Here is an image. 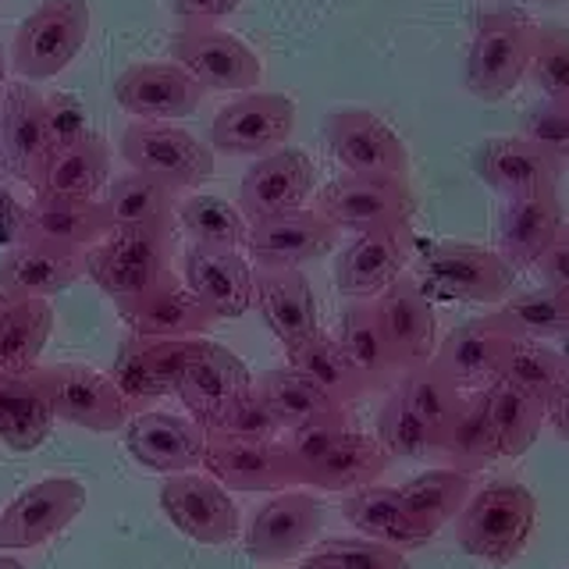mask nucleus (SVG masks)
Returning <instances> with one entry per match:
<instances>
[{
    "mask_svg": "<svg viewBox=\"0 0 569 569\" xmlns=\"http://www.w3.org/2000/svg\"><path fill=\"white\" fill-rule=\"evenodd\" d=\"M523 139L533 147H541L551 160H559V168L569 171V103L541 100L523 114Z\"/></svg>",
    "mask_w": 569,
    "mask_h": 569,
    "instance_id": "52",
    "label": "nucleus"
},
{
    "mask_svg": "<svg viewBox=\"0 0 569 569\" xmlns=\"http://www.w3.org/2000/svg\"><path fill=\"white\" fill-rule=\"evenodd\" d=\"M313 182H317V168L307 150L281 147L274 153H267L246 171L239 186L242 218L253 224L263 218H278V213L302 210V203L313 192Z\"/></svg>",
    "mask_w": 569,
    "mask_h": 569,
    "instance_id": "18",
    "label": "nucleus"
},
{
    "mask_svg": "<svg viewBox=\"0 0 569 569\" xmlns=\"http://www.w3.org/2000/svg\"><path fill=\"white\" fill-rule=\"evenodd\" d=\"M313 210L325 213L338 231L363 236V231L409 224L417 210V196L409 189L406 178L346 174L317 192Z\"/></svg>",
    "mask_w": 569,
    "mask_h": 569,
    "instance_id": "7",
    "label": "nucleus"
},
{
    "mask_svg": "<svg viewBox=\"0 0 569 569\" xmlns=\"http://www.w3.org/2000/svg\"><path fill=\"white\" fill-rule=\"evenodd\" d=\"M189 338H124L111 381L129 406H147L164 396H174L178 373H182Z\"/></svg>",
    "mask_w": 569,
    "mask_h": 569,
    "instance_id": "24",
    "label": "nucleus"
},
{
    "mask_svg": "<svg viewBox=\"0 0 569 569\" xmlns=\"http://www.w3.org/2000/svg\"><path fill=\"white\" fill-rule=\"evenodd\" d=\"M86 278V253L18 242L0 260V292L18 299H50Z\"/></svg>",
    "mask_w": 569,
    "mask_h": 569,
    "instance_id": "32",
    "label": "nucleus"
},
{
    "mask_svg": "<svg viewBox=\"0 0 569 569\" xmlns=\"http://www.w3.org/2000/svg\"><path fill=\"white\" fill-rule=\"evenodd\" d=\"M545 423H551V431L569 445V385L545 406Z\"/></svg>",
    "mask_w": 569,
    "mask_h": 569,
    "instance_id": "58",
    "label": "nucleus"
},
{
    "mask_svg": "<svg viewBox=\"0 0 569 569\" xmlns=\"http://www.w3.org/2000/svg\"><path fill=\"white\" fill-rule=\"evenodd\" d=\"M86 509V488L76 477H47L40 485L26 488L14 502L0 512V548L4 551H29L76 520Z\"/></svg>",
    "mask_w": 569,
    "mask_h": 569,
    "instance_id": "12",
    "label": "nucleus"
},
{
    "mask_svg": "<svg viewBox=\"0 0 569 569\" xmlns=\"http://www.w3.org/2000/svg\"><path fill=\"white\" fill-rule=\"evenodd\" d=\"M0 569H26L18 559H11V556H0Z\"/></svg>",
    "mask_w": 569,
    "mask_h": 569,
    "instance_id": "61",
    "label": "nucleus"
},
{
    "mask_svg": "<svg viewBox=\"0 0 569 569\" xmlns=\"http://www.w3.org/2000/svg\"><path fill=\"white\" fill-rule=\"evenodd\" d=\"M203 467L224 491H284L292 488V470L284 462L281 438L257 441L228 431L203 435Z\"/></svg>",
    "mask_w": 569,
    "mask_h": 569,
    "instance_id": "16",
    "label": "nucleus"
},
{
    "mask_svg": "<svg viewBox=\"0 0 569 569\" xmlns=\"http://www.w3.org/2000/svg\"><path fill=\"white\" fill-rule=\"evenodd\" d=\"M498 378L509 381L512 388H520L533 402L548 406L569 385V370L556 346L533 342V338H516L512 349L506 352V363Z\"/></svg>",
    "mask_w": 569,
    "mask_h": 569,
    "instance_id": "45",
    "label": "nucleus"
},
{
    "mask_svg": "<svg viewBox=\"0 0 569 569\" xmlns=\"http://www.w3.org/2000/svg\"><path fill=\"white\" fill-rule=\"evenodd\" d=\"M53 406L40 367L0 373V441L11 452H36L53 431Z\"/></svg>",
    "mask_w": 569,
    "mask_h": 569,
    "instance_id": "34",
    "label": "nucleus"
},
{
    "mask_svg": "<svg viewBox=\"0 0 569 569\" xmlns=\"http://www.w3.org/2000/svg\"><path fill=\"white\" fill-rule=\"evenodd\" d=\"M121 317L129 320L136 338H203V331L218 325V317L186 289L174 271L160 278L132 307H124Z\"/></svg>",
    "mask_w": 569,
    "mask_h": 569,
    "instance_id": "29",
    "label": "nucleus"
},
{
    "mask_svg": "<svg viewBox=\"0 0 569 569\" xmlns=\"http://www.w3.org/2000/svg\"><path fill=\"white\" fill-rule=\"evenodd\" d=\"M317 551H325L328 559H335L346 569H409L399 548L370 538H338V541H325Z\"/></svg>",
    "mask_w": 569,
    "mask_h": 569,
    "instance_id": "54",
    "label": "nucleus"
},
{
    "mask_svg": "<svg viewBox=\"0 0 569 569\" xmlns=\"http://www.w3.org/2000/svg\"><path fill=\"white\" fill-rule=\"evenodd\" d=\"M533 271L541 274L545 289L569 292V228H562L556 242L545 249V257L533 263Z\"/></svg>",
    "mask_w": 569,
    "mask_h": 569,
    "instance_id": "56",
    "label": "nucleus"
},
{
    "mask_svg": "<svg viewBox=\"0 0 569 569\" xmlns=\"http://www.w3.org/2000/svg\"><path fill=\"white\" fill-rule=\"evenodd\" d=\"M378 441L385 445V452L391 459H423L435 456V435L413 409L406 406V399L396 388L388 391V399L378 413Z\"/></svg>",
    "mask_w": 569,
    "mask_h": 569,
    "instance_id": "49",
    "label": "nucleus"
},
{
    "mask_svg": "<svg viewBox=\"0 0 569 569\" xmlns=\"http://www.w3.org/2000/svg\"><path fill=\"white\" fill-rule=\"evenodd\" d=\"M53 310L47 299H18L0 325V373H26L50 342Z\"/></svg>",
    "mask_w": 569,
    "mask_h": 569,
    "instance_id": "46",
    "label": "nucleus"
},
{
    "mask_svg": "<svg viewBox=\"0 0 569 569\" xmlns=\"http://www.w3.org/2000/svg\"><path fill=\"white\" fill-rule=\"evenodd\" d=\"M296 129V103L284 93H246L210 121V150L228 157H267Z\"/></svg>",
    "mask_w": 569,
    "mask_h": 569,
    "instance_id": "10",
    "label": "nucleus"
},
{
    "mask_svg": "<svg viewBox=\"0 0 569 569\" xmlns=\"http://www.w3.org/2000/svg\"><path fill=\"white\" fill-rule=\"evenodd\" d=\"M121 157L129 171H139L174 192L200 189L213 174V150L192 132L160 121H136L121 132Z\"/></svg>",
    "mask_w": 569,
    "mask_h": 569,
    "instance_id": "6",
    "label": "nucleus"
},
{
    "mask_svg": "<svg viewBox=\"0 0 569 569\" xmlns=\"http://www.w3.org/2000/svg\"><path fill=\"white\" fill-rule=\"evenodd\" d=\"M435 456L445 459V467L462 470V473H480V470H488L495 459H502L480 388L477 391H467V399H462V409L456 413V420L445 427V435L438 441Z\"/></svg>",
    "mask_w": 569,
    "mask_h": 569,
    "instance_id": "40",
    "label": "nucleus"
},
{
    "mask_svg": "<svg viewBox=\"0 0 569 569\" xmlns=\"http://www.w3.org/2000/svg\"><path fill=\"white\" fill-rule=\"evenodd\" d=\"M325 136L335 160L349 174H378V178H406L409 150L385 118L363 107H342L328 114Z\"/></svg>",
    "mask_w": 569,
    "mask_h": 569,
    "instance_id": "11",
    "label": "nucleus"
},
{
    "mask_svg": "<svg viewBox=\"0 0 569 569\" xmlns=\"http://www.w3.org/2000/svg\"><path fill=\"white\" fill-rule=\"evenodd\" d=\"M480 396H485L488 420H491V431L498 438V452H502V459L523 456L541 435L545 406L533 402L530 396H523L520 388H512L502 378L488 381L485 388H480Z\"/></svg>",
    "mask_w": 569,
    "mask_h": 569,
    "instance_id": "41",
    "label": "nucleus"
},
{
    "mask_svg": "<svg viewBox=\"0 0 569 569\" xmlns=\"http://www.w3.org/2000/svg\"><path fill=\"white\" fill-rule=\"evenodd\" d=\"M342 431H346V417H335V420L302 423V427H292V431L281 435V452L292 470V485H302V480H307V473L328 456V449Z\"/></svg>",
    "mask_w": 569,
    "mask_h": 569,
    "instance_id": "51",
    "label": "nucleus"
},
{
    "mask_svg": "<svg viewBox=\"0 0 569 569\" xmlns=\"http://www.w3.org/2000/svg\"><path fill=\"white\" fill-rule=\"evenodd\" d=\"M210 431H228V435H239V438H257V441H278L284 431L281 423L274 420L271 409L263 406V399L257 396L253 388L239 396L231 402V409L224 413V420L218 427H210Z\"/></svg>",
    "mask_w": 569,
    "mask_h": 569,
    "instance_id": "55",
    "label": "nucleus"
},
{
    "mask_svg": "<svg viewBox=\"0 0 569 569\" xmlns=\"http://www.w3.org/2000/svg\"><path fill=\"white\" fill-rule=\"evenodd\" d=\"M391 456L385 452V445L370 435L360 431H346L335 438V445L328 449V456L317 462V467L307 473L302 485H310L317 491H360L367 485H373L385 470H388Z\"/></svg>",
    "mask_w": 569,
    "mask_h": 569,
    "instance_id": "36",
    "label": "nucleus"
},
{
    "mask_svg": "<svg viewBox=\"0 0 569 569\" xmlns=\"http://www.w3.org/2000/svg\"><path fill=\"white\" fill-rule=\"evenodd\" d=\"M111 221L97 200H61V196H36V203L18 218V242L50 246V249H79L86 253L97 246Z\"/></svg>",
    "mask_w": 569,
    "mask_h": 569,
    "instance_id": "27",
    "label": "nucleus"
},
{
    "mask_svg": "<svg viewBox=\"0 0 569 569\" xmlns=\"http://www.w3.org/2000/svg\"><path fill=\"white\" fill-rule=\"evenodd\" d=\"M473 171L485 178V186L502 192L506 200L556 192L562 178L559 160H551L541 147H533L523 136L485 139L473 153Z\"/></svg>",
    "mask_w": 569,
    "mask_h": 569,
    "instance_id": "23",
    "label": "nucleus"
},
{
    "mask_svg": "<svg viewBox=\"0 0 569 569\" xmlns=\"http://www.w3.org/2000/svg\"><path fill=\"white\" fill-rule=\"evenodd\" d=\"M538 527V498L520 480H491L477 488L456 516V541L470 559L512 566Z\"/></svg>",
    "mask_w": 569,
    "mask_h": 569,
    "instance_id": "1",
    "label": "nucleus"
},
{
    "mask_svg": "<svg viewBox=\"0 0 569 569\" xmlns=\"http://www.w3.org/2000/svg\"><path fill=\"white\" fill-rule=\"evenodd\" d=\"M516 338L520 335H516L509 328V320L495 310L485 317H473L467 325H459L456 331L445 335V342L435 349L431 360L449 373L462 391H477L502 373L506 352L512 349Z\"/></svg>",
    "mask_w": 569,
    "mask_h": 569,
    "instance_id": "19",
    "label": "nucleus"
},
{
    "mask_svg": "<svg viewBox=\"0 0 569 569\" xmlns=\"http://www.w3.org/2000/svg\"><path fill=\"white\" fill-rule=\"evenodd\" d=\"M502 313L509 328L520 338H533V342H559L569 335V292L556 289H533L509 296L502 302Z\"/></svg>",
    "mask_w": 569,
    "mask_h": 569,
    "instance_id": "48",
    "label": "nucleus"
},
{
    "mask_svg": "<svg viewBox=\"0 0 569 569\" xmlns=\"http://www.w3.org/2000/svg\"><path fill=\"white\" fill-rule=\"evenodd\" d=\"M186 289L218 320H236L253 307V267L239 249L192 246L182 263Z\"/></svg>",
    "mask_w": 569,
    "mask_h": 569,
    "instance_id": "26",
    "label": "nucleus"
},
{
    "mask_svg": "<svg viewBox=\"0 0 569 569\" xmlns=\"http://www.w3.org/2000/svg\"><path fill=\"white\" fill-rule=\"evenodd\" d=\"M160 509L174 530L200 545H228L242 530L239 506L218 480L203 473H171L160 485Z\"/></svg>",
    "mask_w": 569,
    "mask_h": 569,
    "instance_id": "13",
    "label": "nucleus"
},
{
    "mask_svg": "<svg viewBox=\"0 0 569 569\" xmlns=\"http://www.w3.org/2000/svg\"><path fill=\"white\" fill-rule=\"evenodd\" d=\"M203 427L174 413H147L124 423V445L136 462L157 473H192L203 467Z\"/></svg>",
    "mask_w": 569,
    "mask_h": 569,
    "instance_id": "25",
    "label": "nucleus"
},
{
    "mask_svg": "<svg viewBox=\"0 0 569 569\" xmlns=\"http://www.w3.org/2000/svg\"><path fill=\"white\" fill-rule=\"evenodd\" d=\"M370 307L402 370L431 360L438 349V320L417 278L402 274L399 281H391L378 299H370Z\"/></svg>",
    "mask_w": 569,
    "mask_h": 569,
    "instance_id": "21",
    "label": "nucleus"
},
{
    "mask_svg": "<svg viewBox=\"0 0 569 569\" xmlns=\"http://www.w3.org/2000/svg\"><path fill=\"white\" fill-rule=\"evenodd\" d=\"M107 174H111V150L103 136L89 132L64 150H50L29 186L36 196H61V200H97Z\"/></svg>",
    "mask_w": 569,
    "mask_h": 569,
    "instance_id": "33",
    "label": "nucleus"
},
{
    "mask_svg": "<svg viewBox=\"0 0 569 569\" xmlns=\"http://www.w3.org/2000/svg\"><path fill=\"white\" fill-rule=\"evenodd\" d=\"M8 89V76H4V53H0V97H4Z\"/></svg>",
    "mask_w": 569,
    "mask_h": 569,
    "instance_id": "62",
    "label": "nucleus"
},
{
    "mask_svg": "<svg viewBox=\"0 0 569 569\" xmlns=\"http://www.w3.org/2000/svg\"><path fill=\"white\" fill-rule=\"evenodd\" d=\"M338 346H342L349 363L363 378L367 391L396 388V381L402 378V367L391 356V346L378 325V317H373L370 302H349L346 307L342 325H338Z\"/></svg>",
    "mask_w": 569,
    "mask_h": 569,
    "instance_id": "37",
    "label": "nucleus"
},
{
    "mask_svg": "<svg viewBox=\"0 0 569 569\" xmlns=\"http://www.w3.org/2000/svg\"><path fill=\"white\" fill-rule=\"evenodd\" d=\"M253 307L284 349L320 331L313 284L299 267H257Z\"/></svg>",
    "mask_w": 569,
    "mask_h": 569,
    "instance_id": "28",
    "label": "nucleus"
},
{
    "mask_svg": "<svg viewBox=\"0 0 569 569\" xmlns=\"http://www.w3.org/2000/svg\"><path fill=\"white\" fill-rule=\"evenodd\" d=\"M396 391L406 399V406L413 409L427 427H431L435 449H438L445 427L456 420V413L462 409V399H467V391H462L435 360L402 370V378L396 381Z\"/></svg>",
    "mask_w": 569,
    "mask_h": 569,
    "instance_id": "43",
    "label": "nucleus"
},
{
    "mask_svg": "<svg viewBox=\"0 0 569 569\" xmlns=\"http://www.w3.org/2000/svg\"><path fill=\"white\" fill-rule=\"evenodd\" d=\"M338 242V228L317 210H292L253 221L246 231V253L257 267H302L328 257Z\"/></svg>",
    "mask_w": 569,
    "mask_h": 569,
    "instance_id": "20",
    "label": "nucleus"
},
{
    "mask_svg": "<svg viewBox=\"0 0 569 569\" xmlns=\"http://www.w3.org/2000/svg\"><path fill=\"white\" fill-rule=\"evenodd\" d=\"M242 0H174V14L182 22H207V26H218L221 18L236 14V8Z\"/></svg>",
    "mask_w": 569,
    "mask_h": 569,
    "instance_id": "57",
    "label": "nucleus"
},
{
    "mask_svg": "<svg viewBox=\"0 0 569 569\" xmlns=\"http://www.w3.org/2000/svg\"><path fill=\"white\" fill-rule=\"evenodd\" d=\"M399 495L406 498V506L413 509L417 520L427 530H441L445 523H452L459 509L467 506V498L473 495V473H462L452 467H438L409 477L406 485H399Z\"/></svg>",
    "mask_w": 569,
    "mask_h": 569,
    "instance_id": "44",
    "label": "nucleus"
},
{
    "mask_svg": "<svg viewBox=\"0 0 569 569\" xmlns=\"http://www.w3.org/2000/svg\"><path fill=\"white\" fill-rule=\"evenodd\" d=\"M253 391L263 399V406L274 413V420L281 423V431H292V427L313 423V420L346 417V406L331 402L325 391H320L313 381L302 378V373H296L292 367L263 370L260 378H253Z\"/></svg>",
    "mask_w": 569,
    "mask_h": 569,
    "instance_id": "39",
    "label": "nucleus"
},
{
    "mask_svg": "<svg viewBox=\"0 0 569 569\" xmlns=\"http://www.w3.org/2000/svg\"><path fill=\"white\" fill-rule=\"evenodd\" d=\"M171 253L174 224L111 228L97 246L86 249V278H93L97 289L124 310L171 274Z\"/></svg>",
    "mask_w": 569,
    "mask_h": 569,
    "instance_id": "2",
    "label": "nucleus"
},
{
    "mask_svg": "<svg viewBox=\"0 0 569 569\" xmlns=\"http://www.w3.org/2000/svg\"><path fill=\"white\" fill-rule=\"evenodd\" d=\"M171 53L174 64H182L203 89H221V93H249L263 76L253 47L207 22H186L171 40Z\"/></svg>",
    "mask_w": 569,
    "mask_h": 569,
    "instance_id": "9",
    "label": "nucleus"
},
{
    "mask_svg": "<svg viewBox=\"0 0 569 569\" xmlns=\"http://www.w3.org/2000/svg\"><path fill=\"white\" fill-rule=\"evenodd\" d=\"M207 89L182 64L136 61L114 79V100L124 114L142 121H178L200 107Z\"/></svg>",
    "mask_w": 569,
    "mask_h": 569,
    "instance_id": "17",
    "label": "nucleus"
},
{
    "mask_svg": "<svg viewBox=\"0 0 569 569\" xmlns=\"http://www.w3.org/2000/svg\"><path fill=\"white\" fill-rule=\"evenodd\" d=\"M40 373L58 420L86 427V431H118L132 420V406L111 381V373L79 363L47 367Z\"/></svg>",
    "mask_w": 569,
    "mask_h": 569,
    "instance_id": "14",
    "label": "nucleus"
},
{
    "mask_svg": "<svg viewBox=\"0 0 569 569\" xmlns=\"http://www.w3.org/2000/svg\"><path fill=\"white\" fill-rule=\"evenodd\" d=\"M253 388V373L246 370V363L236 352L210 342V338H189L182 373H178L174 396L182 399L189 409V417L210 431L224 420L239 396Z\"/></svg>",
    "mask_w": 569,
    "mask_h": 569,
    "instance_id": "8",
    "label": "nucleus"
},
{
    "mask_svg": "<svg viewBox=\"0 0 569 569\" xmlns=\"http://www.w3.org/2000/svg\"><path fill=\"white\" fill-rule=\"evenodd\" d=\"M527 76L545 100L569 103V29L562 26L538 29Z\"/></svg>",
    "mask_w": 569,
    "mask_h": 569,
    "instance_id": "50",
    "label": "nucleus"
},
{
    "mask_svg": "<svg viewBox=\"0 0 569 569\" xmlns=\"http://www.w3.org/2000/svg\"><path fill=\"white\" fill-rule=\"evenodd\" d=\"M174 189L153 182V178L129 171L107 189V221L111 228H150V224H174Z\"/></svg>",
    "mask_w": 569,
    "mask_h": 569,
    "instance_id": "42",
    "label": "nucleus"
},
{
    "mask_svg": "<svg viewBox=\"0 0 569 569\" xmlns=\"http://www.w3.org/2000/svg\"><path fill=\"white\" fill-rule=\"evenodd\" d=\"M43 124H47V147L64 150L71 142L89 136L86 103L71 93H50V97H43Z\"/></svg>",
    "mask_w": 569,
    "mask_h": 569,
    "instance_id": "53",
    "label": "nucleus"
},
{
    "mask_svg": "<svg viewBox=\"0 0 569 569\" xmlns=\"http://www.w3.org/2000/svg\"><path fill=\"white\" fill-rule=\"evenodd\" d=\"M566 228L562 203L556 192L538 196H516L506 200L502 218H498V249L512 271H530L545 257V249L556 242V236Z\"/></svg>",
    "mask_w": 569,
    "mask_h": 569,
    "instance_id": "30",
    "label": "nucleus"
},
{
    "mask_svg": "<svg viewBox=\"0 0 569 569\" xmlns=\"http://www.w3.org/2000/svg\"><path fill=\"white\" fill-rule=\"evenodd\" d=\"M299 569H346V566H338L335 559H328L325 551H313V556L302 559V566H299Z\"/></svg>",
    "mask_w": 569,
    "mask_h": 569,
    "instance_id": "59",
    "label": "nucleus"
},
{
    "mask_svg": "<svg viewBox=\"0 0 569 569\" xmlns=\"http://www.w3.org/2000/svg\"><path fill=\"white\" fill-rule=\"evenodd\" d=\"M0 142H4L8 168L29 182L50 153L43 124V93L36 86L14 82L4 89V97H0Z\"/></svg>",
    "mask_w": 569,
    "mask_h": 569,
    "instance_id": "35",
    "label": "nucleus"
},
{
    "mask_svg": "<svg viewBox=\"0 0 569 569\" xmlns=\"http://www.w3.org/2000/svg\"><path fill=\"white\" fill-rule=\"evenodd\" d=\"M174 218L189 231L192 246L203 249H239L246 246V218L239 207H231L221 196H186L182 203L174 207Z\"/></svg>",
    "mask_w": 569,
    "mask_h": 569,
    "instance_id": "47",
    "label": "nucleus"
},
{
    "mask_svg": "<svg viewBox=\"0 0 569 569\" xmlns=\"http://www.w3.org/2000/svg\"><path fill=\"white\" fill-rule=\"evenodd\" d=\"M409 257H413V228H381L356 236L335 263L338 292L352 302L378 299L391 281H399Z\"/></svg>",
    "mask_w": 569,
    "mask_h": 569,
    "instance_id": "15",
    "label": "nucleus"
},
{
    "mask_svg": "<svg viewBox=\"0 0 569 569\" xmlns=\"http://www.w3.org/2000/svg\"><path fill=\"white\" fill-rule=\"evenodd\" d=\"M284 356H289V367L296 373H302L307 381H313L331 402L338 406H352L356 399L367 396V385L363 378L356 373V367L349 363V356L342 352V346H338V338L317 331L310 338H302V342L289 346L284 349Z\"/></svg>",
    "mask_w": 569,
    "mask_h": 569,
    "instance_id": "38",
    "label": "nucleus"
},
{
    "mask_svg": "<svg viewBox=\"0 0 569 569\" xmlns=\"http://www.w3.org/2000/svg\"><path fill=\"white\" fill-rule=\"evenodd\" d=\"M342 516L363 538L391 545L399 551H417L435 541V530H427L417 520L413 509L399 495V488L367 485L360 491H349V498L342 502Z\"/></svg>",
    "mask_w": 569,
    "mask_h": 569,
    "instance_id": "31",
    "label": "nucleus"
},
{
    "mask_svg": "<svg viewBox=\"0 0 569 569\" xmlns=\"http://www.w3.org/2000/svg\"><path fill=\"white\" fill-rule=\"evenodd\" d=\"M556 349H559L562 363H566V370H569V335H566V338H559V346H556Z\"/></svg>",
    "mask_w": 569,
    "mask_h": 569,
    "instance_id": "60",
    "label": "nucleus"
},
{
    "mask_svg": "<svg viewBox=\"0 0 569 569\" xmlns=\"http://www.w3.org/2000/svg\"><path fill=\"white\" fill-rule=\"evenodd\" d=\"M516 271L495 249L473 242H435L420 253L417 284L427 299L506 302Z\"/></svg>",
    "mask_w": 569,
    "mask_h": 569,
    "instance_id": "4",
    "label": "nucleus"
},
{
    "mask_svg": "<svg viewBox=\"0 0 569 569\" xmlns=\"http://www.w3.org/2000/svg\"><path fill=\"white\" fill-rule=\"evenodd\" d=\"M320 523H325V509L313 495L289 488L274 491V498L260 506L246 530V556L257 562L296 559L317 538Z\"/></svg>",
    "mask_w": 569,
    "mask_h": 569,
    "instance_id": "22",
    "label": "nucleus"
},
{
    "mask_svg": "<svg viewBox=\"0 0 569 569\" xmlns=\"http://www.w3.org/2000/svg\"><path fill=\"white\" fill-rule=\"evenodd\" d=\"M89 40L86 0H43L11 40V64L29 82H47L79 58Z\"/></svg>",
    "mask_w": 569,
    "mask_h": 569,
    "instance_id": "5",
    "label": "nucleus"
},
{
    "mask_svg": "<svg viewBox=\"0 0 569 569\" xmlns=\"http://www.w3.org/2000/svg\"><path fill=\"white\" fill-rule=\"evenodd\" d=\"M533 36H538V26H530L523 14L512 11L480 14L467 50V64H462L467 93L488 103L509 97L527 76Z\"/></svg>",
    "mask_w": 569,
    "mask_h": 569,
    "instance_id": "3",
    "label": "nucleus"
}]
</instances>
